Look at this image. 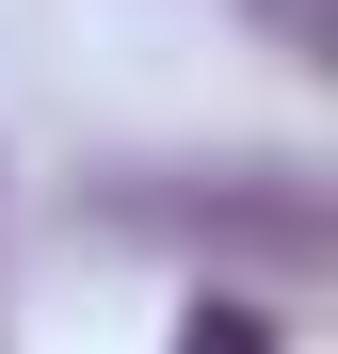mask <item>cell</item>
Here are the masks:
<instances>
[{
	"label": "cell",
	"instance_id": "cell-1",
	"mask_svg": "<svg viewBox=\"0 0 338 354\" xmlns=\"http://www.w3.org/2000/svg\"><path fill=\"white\" fill-rule=\"evenodd\" d=\"M178 354H274V322H258V306H225V290H209V306L178 322Z\"/></svg>",
	"mask_w": 338,
	"mask_h": 354
}]
</instances>
